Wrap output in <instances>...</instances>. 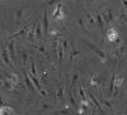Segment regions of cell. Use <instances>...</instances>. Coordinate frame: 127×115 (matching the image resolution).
Listing matches in <instances>:
<instances>
[{
	"mask_svg": "<svg viewBox=\"0 0 127 115\" xmlns=\"http://www.w3.org/2000/svg\"><path fill=\"white\" fill-rule=\"evenodd\" d=\"M84 42H85V44H87V46H88V47L94 52L95 55L98 56V58H99V61H100V62H105V61H107V55H105L102 49H99V48H97L95 46H93V44L90 43V42H87V40H84Z\"/></svg>",
	"mask_w": 127,
	"mask_h": 115,
	"instance_id": "cell-1",
	"label": "cell"
},
{
	"mask_svg": "<svg viewBox=\"0 0 127 115\" xmlns=\"http://www.w3.org/2000/svg\"><path fill=\"white\" fill-rule=\"evenodd\" d=\"M105 36H107V39H108V42H111V43H114V42L121 37L120 33L117 32V29H114V28H109L107 30V33H105Z\"/></svg>",
	"mask_w": 127,
	"mask_h": 115,
	"instance_id": "cell-2",
	"label": "cell"
},
{
	"mask_svg": "<svg viewBox=\"0 0 127 115\" xmlns=\"http://www.w3.org/2000/svg\"><path fill=\"white\" fill-rule=\"evenodd\" d=\"M61 6H62V3L59 1L56 9L54 10V15H52V20H54V22H60V20H64V13L61 12Z\"/></svg>",
	"mask_w": 127,
	"mask_h": 115,
	"instance_id": "cell-3",
	"label": "cell"
},
{
	"mask_svg": "<svg viewBox=\"0 0 127 115\" xmlns=\"http://www.w3.org/2000/svg\"><path fill=\"white\" fill-rule=\"evenodd\" d=\"M100 17H102V19H103L104 24H109V23L112 22V19H113V14H112V12H111L109 9L102 12V13H100Z\"/></svg>",
	"mask_w": 127,
	"mask_h": 115,
	"instance_id": "cell-4",
	"label": "cell"
},
{
	"mask_svg": "<svg viewBox=\"0 0 127 115\" xmlns=\"http://www.w3.org/2000/svg\"><path fill=\"white\" fill-rule=\"evenodd\" d=\"M22 71H23V75H24V80H26L27 87L29 89L31 92H36V89H34V86H33V83H32V80H31V77H29V75H28V72H26V70H22Z\"/></svg>",
	"mask_w": 127,
	"mask_h": 115,
	"instance_id": "cell-5",
	"label": "cell"
},
{
	"mask_svg": "<svg viewBox=\"0 0 127 115\" xmlns=\"http://www.w3.org/2000/svg\"><path fill=\"white\" fill-rule=\"evenodd\" d=\"M29 29H31V27H28V25H26L24 28H22L19 30V32H17V33H13V34H10L9 36V38H17V37H22V36H26V34H28V32H29Z\"/></svg>",
	"mask_w": 127,
	"mask_h": 115,
	"instance_id": "cell-6",
	"label": "cell"
},
{
	"mask_svg": "<svg viewBox=\"0 0 127 115\" xmlns=\"http://www.w3.org/2000/svg\"><path fill=\"white\" fill-rule=\"evenodd\" d=\"M87 94H88V95H89L90 100H92V101L94 102V105H95V108H97V109L99 110V113H100V114L103 115V114H104V110H103V108H102V105H100V102H99V101H98L97 99L94 97V95H93V94H92L90 91H87Z\"/></svg>",
	"mask_w": 127,
	"mask_h": 115,
	"instance_id": "cell-7",
	"label": "cell"
},
{
	"mask_svg": "<svg viewBox=\"0 0 127 115\" xmlns=\"http://www.w3.org/2000/svg\"><path fill=\"white\" fill-rule=\"evenodd\" d=\"M6 80L12 83L14 87L19 83V78H18V75H17V74H8V75H6Z\"/></svg>",
	"mask_w": 127,
	"mask_h": 115,
	"instance_id": "cell-8",
	"label": "cell"
},
{
	"mask_svg": "<svg viewBox=\"0 0 127 115\" xmlns=\"http://www.w3.org/2000/svg\"><path fill=\"white\" fill-rule=\"evenodd\" d=\"M9 51H6L5 48H3L1 49V58H3V61L5 62V63L8 65V66H10V67H13V65H12V61H10V58H9Z\"/></svg>",
	"mask_w": 127,
	"mask_h": 115,
	"instance_id": "cell-9",
	"label": "cell"
},
{
	"mask_svg": "<svg viewBox=\"0 0 127 115\" xmlns=\"http://www.w3.org/2000/svg\"><path fill=\"white\" fill-rule=\"evenodd\" d=\"M61 37V32L57 29H52L51 32H50V38H51V42H59Z\"/></svg>",
	"mask_w": 127,
	"mask_h": 115,
	"instance_id": "cell-10",
	"label": "cell"
},
{
	"mask_svg": "<svg viewBox=\"0 0 127 115\" xmlns=\"http://www.w3.org/2000/svg\"><path fill=\"white\" fill-rule=\"evenodd\" d=\"M43 34L45 37L48 36V14H47V9H45V15H43Z\"/></svg>",
	"mask_w": 127,
	"mask_h": 115,
	"instance_id": "cell-11",
	"label": "cell"
},
{
	"mask_svg": "<svg viewBox=\"0 0 127 115\" xmlns=\"http://www.w3.org/2000/svg\"><path fill=\"white\" fill-rule=\"evenodd\" d=\"M36 28H37V24H32L31 25V29L28 32V39L32 42V43H34V36H36Z\"/></svg>",
	"mask_w": 127,
	"mask_h": 115,
	"instance_id": "cell-12",
	"label": "cell"
},
{
	"mask_svg": "<svg viewBox=\"0 0 127 115\" xmlns=\"http://www.w3.org/2000/svg\"><path fill=\"white\" fill-rule=\"evenodd\" d=\"M100 81H99V74H94L92 77H90V81H89V85L90 86H97L99 85Z\"/></svg>",
	"mask_w": 127,
	"mask_h": 115,
	"instance_id": "cell-13",
	"label": "cell"
},
{
	"mask_svg": "<svg viewBox=\"0 0 127 115\" xmlns=\"http://www.w3.org/2000/svg\"><path fill=\"white\" fill-rule=\"evenodd\" d=\"M95 20H97V24H98V28L102 33H104V22H103V19L100 17V14H97L95 15Z\"/></svg>",
	"mask_w": 127,
	"mask_h": 115,
	"instance_id": "cell-14",
	"label": "cell"
},
{
	"mask_svg": "<svg viewBox=\"0 0 127 115\" xmlns=\"http://www.w3.org/2000/svg\"><path fill=\"white\" fill-rule=\"evenodd\" d=\"M114 78H116V74H113L111 77V83H109V89H108V96L109 97H112L113 91H114Z\"/></svg>",
	"mask_w": 127,
	"mask_h": 115,
	"instance_id": "cell-15",
	"label": "cell"
},
{
	"mask_svg": "<svg viewBox=\"0 0 127 115\" xmlns=\"http://www.w3.org/2000/svg\"><path fill=\"white\" fill-rule=\"evenodd\" d=\"M85 18H87V20H88L89 24H92L93 27H97V20H95V18H94L89 12H85Z\"/></svg>",
	"mask_w": 127,
	"mask_h": 115,
	"instance_id": "cell-16",
	"label": "cell"
},
{
	"mask_svg": "<svg viewBox=\"0 0 127 115\" xmlns=\"http://www.w3.org/2000/svg\"><path fill=\"white\" fill-rule=\"evenodd\" d=\"M9 55H10V57H12V59L13 61H15L17 59V57H15V51H14V40H12L9 43Z\"/></svg>",
	"mask_w": 127,
	"mask_h": 115,
	"instance_id": "cell-17",
	"label": "cell"
},
{
	"mask_svg": "<svg viewBox=\"0 0 127 115\" xmlns=\"http://www.w3.org/2000/svg\"><path fill=\"white\" fill-rule=\"evenodd\" d=\"M61 44H62V48H64V53H65V58L69 56V40L67 39H64L61 42Z\"/></svg>",
	"mask_w": 127,
	"mask_h": 115,
	"instance_id": "cell-18",
	"label": "cell"
},
{
	"mask_svg": "<svg viewBox=\"0 0 127 115\" xmlns=\"http://www.w3.org/2000/svg\"><path fill=\"white\" fill-rule=\"evenodd\" d=\"M57 58H59V61L60 62H62L64 61V58H65V53H64V48H62V46L61 44H59V47H57Z\"/></svg>",
	"mask_w": 127,
	"mask_h": 115,
	"instance_id": "cell-19",
	"label": "cell"
},
{
	"mask_svg": "<svg viewBox=\"0 0 127 115\" xmlns=\"http://www.w3.org/2000/svg\"><path fill=\"white\" fill-rule=\"evenodd\" d=\"M56 95H57V99L62 102V104H65V100H64V86L61 85L60 87H59V90H57V94H56Z\"/></svg>",
	"mask_w": 127,
	"mask_h": 115,
	"instance_id": "cell-20",
	"label": "cell"
},
{
	"mask_svg": "<svg viewBox=\"0 0 127 115\" xmlns=\"http://www.w3.org/2000/svg\"><path fill=\"white\" fill-rule=\"evenodd\" d=\"M29 75V77H31V80H32V82L36 85V87H37V90L38 91H41L42 90V87H41V85H39V81H38V78H37V76H32L31 74H28Z\"/></svg>",
	"mask_w": 127,
	"mask_h": 115,
	"instance_id": "cell-21",
	"label": "cell"
},
{
	"mask_svg": "<svg viewBox=\"0 0 127 115\" xmlns=\"http://www.w3.org/2000/svg\"><path fill=\"white\" fill-rule=\"evenodd\" d=\"M23 12H24V8H20L15 13V25H19V20H20V17H22Z\"/></svg>",
	"mask_w": 127,
	"mask_h": 115,
	"instance_id": "cell-22",
	"label": "cell"
},
{
	"mask_svg": "<svg viewBox=\"0 0 127 115\" xmlns=\"http://www.w3.org/2000/svg\"><path fill=\"white\" fill-rule=\"evenodd\" d=\"M79 109H81L84 113H87V111L89 110V102H88V101H81Z\"/></svg>",
	"mask_w": 127,
	"mask_h": 115,
	"instance_id": "cell-23",
	"label": "cell"
},
{
	"mask_svg": "<svg viewBox=\"0 0 127 115\" xmlns=\"http://www.w3.org/2000/svg\"><path fill=\"white\" fill-rule=\"evenodd\" d=\"M79 55H80V52H79V51H76V49H72L71 55H70V57H69V63H71V62L74 61V58H75L76 56H79Z\"/></svg>",
	"mask_w": 127,
	"mask_h": 115,
	"instance_id": "cell-24",
	"label": "cell"
},
{
	"mask_svg": "<svg viewBox=\"0 0 127 115\" xmlns=\"http://www.w3.org/2000/svg\"><path fill=\"white\" fill-rule=\"evenodd\" d=\"M79 95H80V97H81V101H88V100H87V95H85V91H84V87H83V86L79 87Z\"/></svg>",
	"mask_w": 127,
	"mask_h": 115,
	"instance_id": "cell-25",
	"label": "cell"
},
{
	"mask_svg": "<svg viewBox=\"0 0 127 115\" xmlns=\"http://www.w3.org/2000/svg\"><path fill=\"white\" fill-rule=\"evenodd\" d=\"M31 75L32 76H38L37 70H36V65H34L33 61H31Z\"/></svg>",
	"mask_w": 127,
	"mask_h": 115,
	"instance_id": "cell-26",
	"label": "cell"
},
{
	"mask_svg": "<svg viewBox=\"0 0 127 115\" xmlns=\"http://www.w3.org/2000/svg\"><path fill=\"white\" fill-rule=\"evenodd\" d=\"M36 37H37L39 40H42V30H41V24H39V23H37V28H36Z\"/></svg>",
	"mask_w": 127,
	"mask_h": 115,
	"instance_id": "cell-27",
	"label": "cell"
},
{
	"mask_svg": "<svg viewBox=\"0 0 127 115\" xmlns=\"http://www.w3.org/2000/svg\"><path fill=\"white\" fill-rule=\"evenodd\" d=\"M3 83H4V87L6 89V90H10V91H12V90H14V86L12 85V83H10L6 78H5V81L3 80Z\"/></svg>",
	"mask_w": 127,
	"mask_h": 115,
	"instance_id": "cell-28",
	"label": "cell"
},
{
	"mask_svg": "<svg viewBox=\"0 0 127 115\" xmlns=\"http://www.w3.org/2000/svg\"><path fill=\"white\" fill-rule=\"evenodd\" d=\"M69 99H70V101H71V104H72V106H74V108H76L78 105H76L75 99H74V95H72V92H71V91H69Z\"/></svg>",
	"mask_w": 127,
	"mask_h": 115,
	"instance_id": "cell-29",
	"label": "cell"
},
{
	"mask_svg": "<svg viewBox=\"0 0 127 115\" xmlns=\"http://www.w3.org/2000/svg\"><path fill=\"white\" fill-rule=\"evenodd\" d=\"M125 51V47L123 46H121L118 49H116V52H114V53H116V56H117V57H121V55H122V52Z\"/></svg>",
	"mask_w": 127,
	"mask_h": 115,
	"instance_id": "cell-30",
	"label": "cell"
},
{
	"mask_svg": "<svg viewBox=\"0 0 127 115\" xmlns=\"http://www.w3.org/2000/svg\"><path fill=\"white\" fill-rule=\"evenodd\" d=\"M36 48H37V49L41 52L42 55H46V49H45V47L42 46V44H39V46H36Z\"/></svg>",
	"mask_w": 127,
	"mask_h": 115,
	"instance_id": "cell-31",
	"label": "cell"
},
{
	"mask_svg": "<svg viewBox=\"0 0 127 115\" xmlns=\"http://www.w3.org/2000/svg\"><path fill=\"white\" fill-rule=\"evenodd\" d=\"M78 78H79V75H78V74H74V75H72V78H71V85H74Z\"/></svg>",
	"mask_w": 127,
	"mask_h": 115,
	"instance_id": "cell-32",
	"label": "cell"
},
{
	"mask_svg": "<svg viewBox=\"0 0 127 115\" xmlns=\"http://www.w3.org/2000/svg\"><path fill=\"white\" fill-rule=\"evenodd\" d=\"M22 57H23V63H26L27 59H28V55H27V52H22Z\"/></svg>",
	"mask_w": 127,
	"mask_h": 115,
	"instance_id": "cell-33",
	"label": "cell"
},
{
	"mask_svg": "<svg viewBox=\"0 0 127 115\" xmlns=\"http://www.w3.org/2000/svg\"><path fill=\"white\" fill-rule=\"evenodd\" d=\"M69 113H70V111H69V109H66V108L64 109V110H61V111H59V114H61V115H69Z\"/></svg>",
	"mask_w": 127,
	"mask_h": 115,
	"instance_id": "cell-34",
	"label": "cell"
},
{
	"mask_svg": "<svg viewBox=\"0 0 127 115\" xmlns=\"http://www.w3.org/2000/svg\"><path fill=\"white\" fill-rule=\"evenodd\" d=\"M103 104H104V105L107 106L108 109H112V106H111V104H109V101H108V100H103Z\"/></svg>",
	"mask_w": 127,
	"mask_h": 115,
	"instance_id": "cell-35",
	"label": "cell"
},
{
	"mask_svg": "<svg viewBox=\"0 0 127 115\" xmlns=\"http://www.w3.org/2000/svg\"><path fill=\"white\" fill-rule=\"evenodd\" d=\"M42 77H43V80H46L47 77H48V71H43V72H42Z\"/></svg>",
	"mask_w": 127,
	"mask_h": 115,
	"instance_id": "cell-36",
	"label": "cell"
},
{
	"mask_svg": "<svg viewBox=\"0 0 127 115\" xmlns=\"http://www.w3.org/2000/svg\"><path fill=\"white\" fill-rule=\"evenodd\" d=\"M79 24H80V25H81L83 28H85V27H84V23H83V18H81V17L79 18Z\"/></svg>",
	"mask_w": 127,
	"mask_h": 115,
	"instance_id": "cell-37",
	"label": "cell"
},
{
	"mask_svg": "<svg viewBox=\"0 0 127 115\" xmlns=\"http://www.w3.org/2000/svg\"><path fill=\"white\" fill-rule=\"evenodd\" d=\"M39 92H41V95H42V96H43V97H46V96H47V94H46V92H45L43 90H41Z\"/></svg>",
	"mask_w": 127,
	"mask_h": 115,
	"instance_id": "cell-38",
	"label": "cell"
},
{
	"mask_svg": "<svg viewBox=\"0 0 127 115\" xmlns=\"http://www.w3.org/2000/svg\"><path fill=\"white\" fill-rule=\"evenodd\" d=\"M122 4H123V6H127V1H126V0H123Z\"/></svg>",
	"mask_w": 127,
	"mask_h": 115,
	"instance_id": "cell-39",
	"label": "cell"
},
{
	"mask_svg": "<svg viewBox=\"0 0 127 115\" xmlns=\"http://www.w3.org/2000/svg\"><path fill=\"white\" fill-rule=\"evenodd\" d=\"M52 4H55V1H48L47 3V5H52Z\"/></svg>",
	"mask_w": 127,
	"mask_h": 115,
	"instance_id": "cell-40",
	"label": "cell"
},
{
	"mask_svg": "<svg viewBox=\"0 0 127 115\" xmlns=\"http://www.w3.org/2000/svg\"><path fill=\"white\" fill-rule=\"evenodd\" d=\"M123 18L126 19V22H127V13H125V14H123Z\"/></svg>",
	"mask_w": 127,
	"mask_h": 115,
	"instance_id": "cell-41",
	"label": "cell"
},
{
	"mask_svg": "<svg viewBox=\"0 0 127 115\" xmlns=\"http://www.w3.org/2000/svg\"><path fill=\"white\" fill-rule=\"evenodd\" d=\"M92 115H94V113H92Z\"/></svg>",
	"mask_w": 127,
	"mask_h": 115,
	"instance_id": "cell-42",
	"label": "cell"
},
{
	"mask_svg": "<svg viewBox=\"0 0 127 115\" xmlns=\"http://www.w3.org/2000/svg\"><path fill=\"white\" fill-rule=\"evenodd\" d=\"M118 115H122V114H118Z\"/></svg>",
	"mask_w": 127,
	"mask_h": 115,
	"instance_id": "cell-43",
	"label": "cell"
},
{
	"mask_svg": "<svg viewBox=\"0 0 127 115\" xmlns=\"http://www.w3.org/2000/svg\"><path fill=\"white\" fill-rule=\"evenodd\" d=\"M126 66H127V65H126Z\"/></svg>",
	"mask_w": 127,
	"mask_h": 115,
	"instance_id": "cell-44",
	"label": "cell"
}]
</instances>
